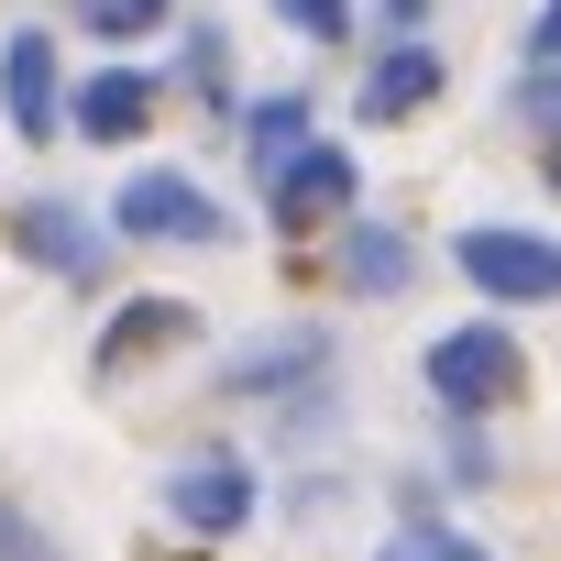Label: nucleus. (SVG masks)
<instances>
[{
  "label": "nucleus",
  "instance_id": "nucleus-19",
  "mask_svg": "<svg viewBox=\"0 0 561 561\" xmlns=\"http://www.w3.org/2000/svg\"><path fill=\"white\" fill-rule=\"evenodd\" d=\"M187 78H198V89H209V100H231V78H220V34H209V23H198V34H187Z\"/></svg>",
  "mask_w": 561,
  "mask_h": 561
},
{
  "label": "nucleus",
  "instance_id": "nucleus-5",
  "mask_svg": "<svg viewBox=\"0 0 561 561\" xmlns=\"http://www.w3.org/2000/svg\"><path fill=\"white\" fill-rule=\"evenodd\" d=\"M353 154L342 144H309V154H287V165H275L264 176V209H275V231H331L342 209H353Z\"/></svg>",
  "mask_w": 561,
  "mask_h": 561
},
{
  "label": "nucleus",
  "instance_id": "nucleus-11",
  "mask_svg": "<svg viewBox=\"0 0 561 561\" xmlns=\"http://www.w3.org/2000/svg\"><path fill=\"white\" fill-rule=\"evenodd\" d=\"M440 100V56L430 45H386L375 67H364V122H408V111H430Z\"/></svg>",
  "mask_w": 561,
  "mask_h": 561
},
{
  "label": "nucleus",
  "instance_id": "nucleus-14",
  "mask_svg": "<svg viewBox=\"0 0 561 561\" xmlns=\"http://www.w3.org/2000/svg\"><path fill=\"white\" fill-rule=\"evenodd\" d=\"M375 561H495V550H484V539H462V528H440V517H408Z\"/></svg>",
  "mask_w": 561,
  "mask_h": 561
},
{
  "label": "nucleus",
  "instance_id": "nucleus-17",
  "mask_svg": "<svg viewBox=\"0 0 561 561\" xmlns=\"http://www.w3.org/2000/svg\"><path fill=\"white\" fill-rule=\"evenodd\" d=\"M275 12H287L309 45H342V34H353V0H275Z\"/></svg>",
  "mask_w": 561,
  "mask_h": 561
},
{
  "label": "nucleus",
  "instance_id": "nucleus-18",
  "mask_svg": "<svg viewBox=\"0 0 561 561\" xmlns=\"http://www.w3.org/2000/svg\"><path fill=\"white\" fill-rule=\"evenodd\" d=\"M561 67V0H539V23H528V78Z\"/></svg>",
  "mask_w": 561,
  "mask_h": 561
},
{
  "label": "nucleus",
  "instance_id": "nucleus-12",
  "mask_svg": "<svg viewBox=\"0 0 561 561\" xmlns=\"http://www.w3.org/2000/svg\"><path fill=\"white\" fill-rule=\"evenodd\" d=\"M242 154H253V176H275L287 154H309V100H298V89L253 100V111H242Z\"/></svg>",
  "mask_w": 561,
  "mask_h": 561
},
{
  "label": "nucleus",
  "instance_id": "nucleus-3",
  "mask_svg": "<svg viewBox=\"0 0 561 561\" xmlns=\"http://www.w3.org/2000/svg\"><path fill=\"white\" fill-rule=\"evenodd\" d=\"M111 231H122V242H231L220 198H209L187 165H144V176H122V198H111Z\"/></svg>",
  "mask_w": 561,
  "mask_h": 561
},
{
  "label": "nucleus",
  "instance_id": "nucleus-20",
  "mask_svg": "<svg viewBox=\"0 0 561 561\" xmlns=\"http://www.w3.org/2000/svg\"><path fill=\"white\" fill-rule=\"evenodd\" d=\"M539 176H550V187H561V122H550V144H539Z\"/></svg>",
  "mask_w": 561,
  "mask_h": 561
},
{
  "label": "nucleus",
  "instance_id": "nucleus-1",
  "mask_svg": "<svg viewBox=\"0 0 561 561\" xmlns=\"http://www.w3.org/2000/svg\"><path fill=\"white\" fill-rule=\"evenodd\" d=\"M430 397H440V419H495L517 386H528V353L506 342V320H462V331H440L430 342Z\"/></svg>",
  "mask_w": 561,
  "mask_h": 561
},
{
  "label": "nucleus",
  "instance_id": "nucleus-4",
  "mask_svg": "<svg viewBox=\"0 0 561 561\" xmlns=\"http://www.w3.org/2000/svg\"><path fill=\"white\" fill-rule=\"evenodd\" d=\"M165 517H176L187 539H231V528L253 517V462H242V451H187V462L165 473Z\"/></svg>",
  "mask_w": 561,
  "mask_h": 561
},
{
  "label": "nucleus",
  "instance_id": "nucleus-15",
  "mask_svg": "<svg viewBox=\"0 0 561 561\" xmlns=\"http://www.w3.org/2000/svg\"><path fill=\"white\" fill-rule=\"evenodd\" d=\"M165 12H176V0H78V23H89L100 45H144Z\"/></svg>",
  "mask_w": 561,
  "mask_h": 561
},
{
  "label": "nucleus",
  "instance_id": "nucleus-9",
  "mask_svg": "<svg viewBox=\"0 0 561 561\" xmlns=\"http://www.w3.org/2000/svg\"><path fill=\"white\" fill-rule=\"evenodd\" d=\"M220 397H331V342H320V331L253 342V353L220 375Z\"/></svg>",
  "mask_w": 561,
  "mask_h": 561
},
{
  "label": "nucleus",
  "instance_id": "nucleus-6",
  "mask_svg": "<svg viewBox=\"0 0 561 561\" xmlns=\"http://www.w3.org/2000/svg\"><path fill=\"white\" fill-rule=\"evenodd\" d=\"M12 253L45 264V275H100V264H111V231H100L89 209H67V198H23V209H12Z\"/></svg>",
  "mask_w": 561,
  "mask_h": 561
},
{
  "label": "nucleus",
  "instance_id": "nucleus-8",
  "mask_svg": "<svg viewBox=\"0 0 561 561\" xmlns=\"http://www.w3.org/2000/svg\"><path fill=\"white\" fill-rule=\"evenodd\" d=\"M67 133H78V144H144V133H154V78H144V67L78 78V89H67Z\"/></svg>",
  "mask_w": 561,
  "mask_h": 561
},
{
  "label": "nucleus",
  "instance_id": "nucleus-2",
  "mask_svg": "<svg viewBox=\"0 0 561 561\" xmlns=\"http://www.w3.org/2000/svg\"><path fill=\"white\" fill-rule=\"evenodd\" d=\"M451 264H462V287L473 298H495V309H550L561 298V242L550 231H462L451 242Z\"/></svg>",
  "mask_w": 561,
  "mask_h": 561
},
{
  "label": "nucleus",
  "instance_id": "nucleus-7",
  "mask_svg": "<svg viewBox=\"0 0 561 561\" xmlns=\"http://www.w3.org/2000/svg\"><path fill=\"white\" fill-rule=\"evenodd\" d=\"M0 111H12L23 144H56V133H67V78H56V45H45V34H12V45H0Z\"/></svg>",
  "mask_w": 561,
  "mask_h": 561
},
{
  "label": "nucleus",
  "instance_id": "nucleus-16",
  "mask_svg": "<svg viewBox=\"0 0 561 561\" xmlns=\"http://www.w3.org/2000/svg\"><path fill=\"white\" fill-rule=\"evenodd\" d=\"M0 561H67V539H56L23 495H0Z\"/></svg>",
  "mask_w": 561,
  "mask_h": 561
},
{
  "label": "nucleus",
  "instance_id": "nucleus-13",
  "mask_svg": "<svg viewBox=\"0 0 561 561\" xmlns=\"http://www.w3.org/2000/svg\"><path fill=\"white\" fill-rule=\"evenodd\" d=\"M342 275H353L364 298H397V287H408V242H397L386 220H353V242H342Z\"/></svg>",
  "mask_w": 561,
  "mask_h": 561
},
{
  "label": "nucleus",
  "instance_id": "nucleus-10",
  "mask_svg": "<svg viewBox=\"0 0 561 561\" xmlns=\"http://www.w3.org/2000/svg\"><path fill=\"white\" fill-rule=\"evenodd\" d=\"M187 331H198V309H187V298H133V309L100 331V353H89V364H100V375H133L144 353H165V342H187Z\"/></svg>",
  "mask_w": 561,
  "mask_h": 561
}]
</instances>
